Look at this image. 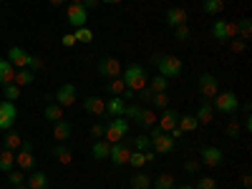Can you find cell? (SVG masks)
<instances>
[{"mask_svg": "<svg viewBox=\"0 0 252 189\" xmlns=\"http://www.w3.org/2000/svg\"><path fill=\"white\" fill-rule=\"evenodd\" d=\"M152 66H157V71H159V76H164V78H179L182 76V61L177 58V56H166V53H154L152 58Z\"/></svg>", "mask_w": 252, "mask_h": 189, "instance_id": "1", "label": "cell"}, {"mask_svg": "<svg viewBox=\"0 0 252 189\" xmlns=\"http://www.w3.org/2000/svg\"><path fill=\"white\" fill-rule=\"evenodd\" d=\"M121 81L126 83V89L129 91H141L144 86H146V71H144V66H139V63H129L124 71H121Z\"/></svg>", "mask_w": 252, "mask_h": 189, "instance_id": "2", "label": "cell"}, {"mask_svg": "<svg viewBox=\"0 0 252 189\" xmlns=\"http://www.w3.org/2000/svg\"><path fill=\"white\" fill-rule=\"evenodd\" d=\"M215 103H212V109L215 111H220V114H237V106H240V101H237V94H232V91H222V94H217L215 98H212Z\"/></svg>", "mask_w": 252, "mask_h": 189, "instance_id": "3", "label": "cell"}, {"mask_svg": "<svg viewBox=\"0 0 252 189\" xmlns=\"http://www.w3.org/2000/svg\"><path fill=\"white\" fill-rule=\"evenodd\" d=\"M126 134H129V121H126L124 116H119V119H111L106 124V134H103V139H106L109 144H119Z\"/></svg>", "mask_w": 252, "mask_h": 189, "instance_id": "4", "label": "cell"}, {"mask_svg": "<svg viewBox=\"0 0 252 189\" xmlns=\"http://www.w3.org/2000/svg\"><path fill=\"white\" fill-rule=\"evenodd\" d=\"M15 164L20 166V172H31L35 166V157H33V141L23 139V146L15 152Z\"/></svg>", "mask_w": 252, "mask_h": 189, "instance_id": "5", "label": "cell"}, {"mask_svg": "<svg viewBox=\"0 0 252 189\" xmlns=\"http://www.w3.org/2000/svg\"><path fill=\"white\" fill-rule=\"evenodd\" d=\"M217 94H220L217 76H212V73H202V76H199V96H202L204 101H212Z\"/></svg>", "mask_w": 252, "mask_h": 189, "instance_id": "6", "label": "cell"}, {"mask_svg": "<svg viewBox=\"0 0 252 189\" xmlns=\"http://www.w3.org/2000/svg\"><path fill=\"white\" fill-rule=\"evenodd\" d=\"M129 157H131V144H129V141L111 144L109 159H111V164H114V166H124V164H129Z\"/></svg>", "mask_w": 252, "mask_h": 189, "instance_id": "7", "label": "cell"}, {"mask_svg": "<svg viewBox=\"0 0 252 189\" xmlns=\"http://www.w3.org/2000/svg\"><path fill=\"white\" fill-rule=\"evenodd\" d=\"M212 35L220 40V43H227V40L237 38V23H229V20H217L212 26Z\"/></svg>", "mask_w": 252, "mask_h": 189, "instance_id": "8", "label": "cell"}, {"mask_svg": "<svg viewBox=\"0 0 252 189\" xmlns=\"http://www.w3.org/2000/svg\"><path fill=\"white\" fill-rule=\"evenodd\" d=\"M15 119H18V109H15V103H13V101H3V103H0V131L13 129Z\"/></svg>", "mask_w": 252, "mask_h": 189, "instance_id": "9", "label": "cell"}, {"mask_svg": "<svg viewBox=\"0 0 252 189\" xmlns=\"http://www.w3.org/2000/svg\"><path fill=\"white\" fill-rule=\"evenodd\" d=\"M96 71L101 73V76H106V78H119L121 76V63L116 61V58H101L98 63H96Z\"/></svg>", "mask_w": 252, "mask_h": 189, "instance_id": "10", "label": "cell"}, {"mask_svg": "<svg viewBox=\"0 0 252 189\" xmlns=\"http://www.w3.org/2000/svg\"><path fill=\"white\" fill-rule=\"evenodd\" d=\"M66 15H68V23H71L73 28L86 26V20H89V10L83 8L81 3H71V5H68V10H66Z\"/></svg>", "mask_w": 252, "mask_h": 189, "instance_id": "11", "label": "cell"}, {"mask_svg": "<svg viewBox=\"0 0 252 189\" xmlns=\"http://www.w3.org/2000/svg\"><path fill=\"white\" fill-rule=\"evenodd\" d=\"M76 86H73V83H66V86H61L58 91H56V103H58V106H63V109H66V106H73V103H76Z\"/></svg>", "mask_w": 252, "mask_h": 189, "instance_id": "12", "label": "cell"}, {"mask_svg": "<svg viewBox=\"0 0 252 189\" xmlns=\"http://www.w3.org/2000/svg\"><path fill=\"white\" fill-rule=\"evenodd\" d=\"M199 157H202V164H207V166H220L224 161V154H222V149H217V146H204Z\"/></svg>", "mask_w": 252, "mask_h": 189, "instance_id": "13", "label": "cell"}, {"mask_svg": "<svg viewBox=\"0 0 252 189\" xmlns=\"http://www.w3.org/2000/svg\"><path fill=\"white\" fill-rule=\"evenodd\" d=\"M8 61L13 63L15 68H28V63H31V53H28V51H23V48H18V46H13V48L8 51Z\"/></svg>", "mask_w": 252, "mask_h": 189, "instance_id": "14", "label": "cell"}, {"mask_svg": "<svg viewBox=\"0 0 252 189\" xmlns=\"http://www.w3.org/2000/svg\"><path fill=\"white\" fill-rule=\"evenodd\" d=\"M177 121H179V114H177L174 109H164L161 116H159V124H157V126H159L164 134H169L174 126H177Z\"/></svg>", "mask_w": 252, "mask_h": 189, "instance_id": "15", "label": "cell"}, {"mask_svg": "<svg viewBox=\"0 0 252 189\" xmlns=\"http://www.w3.org/2000/svg\"><path fill=\"white\" fill-rule=\"evenodd\" d=\"M83 109H86L89 114H94V116H103L106 114V101H101L98 96H86L83 98Z\"/></svg>", "mask_w": 252, "mask_h": 189, "instance_id": "16", "label": "cell"}, {"mask_svg": "<svg viewBox=\"0 0 252 189\" xmlns=\"http://www.w3.org/2000/svg\"><path fill=\"white\" fill-rule=\"evenodd\" d=\"M187 20H189V13H187L184 8H169V10H166V23H169L172 28L184 26Z\"/></svg>", "mask_w": 252, "mask_h": 189, "instance_id": "17", "label": "cell"}, {"mask_svg": "<svg viewBox=\"0 0 252 189\" xmlns=\"http://www.w3.org/2000/svg\"><path fill=\"white\" fill-rule=\"evenodd\" d=\"M124 109H126V101H124L121 96H111V98L106 101V116H111V119L124 116Z\"/></svg>", "mask_w": 252, "mask_h": 189, "instance_id": "18", "label": "cell"}, {"mask_svg": "<svg viewBox=\"0 0 252 189\" xmlns=\"http://www.w3.org/2000/svg\"><path fill=\"white\" fill-rule=\"evenodd\" d=\"M26 187L28 189H48V177L46 172H31L26 177Z\"/></svg>", "mask_w": 252, "mask_h": 189, "instance_id": "19", "label": "cell"}, {"mask_svg": "<svg viewBox=\"0 0 252 189\" xmlns=\"http://www.w3.org/2000/svg\"><path fill=\"white\" fill-rule=\"evenodd\" d=\"M109 152H111V144H109L106 139H94L91 154L96 157V161H103V159H109Z\"/></svg>", "mask_w": 252, "mask_h": 189, "instance_id": "20", "label": "cell"}, {"mask_svg": "<svg viewBox=\"0 0 252 189\" xmlns=\"http://www.w3.org/2000/svg\"><path fill=\"white\" fill-rule=\"evenodd\" d=\"M13 78H15V66H13L10 61L0 58V86H5V83H13Z\"/></svg>", "mask_w": 252, "mask_h": 189, "instance_id": "21", "label": "cell"}, {"mask_svg": "<svg viewBox=\"0 0 252 189\" xmlns=\"http://www.w3.org/2000/svg\"><path fill=\"white\" fill-rule=\"evenodd\" d=\"M53 136H56V141H68L71 139V124L66 119L56 121L53 124Z\"/></svg>", "mask_w": 252, "mask_h": 189, "instance_id": "22", "label": "cell"}, {"mask_svg": "<svg viewBox=\"0 0 252 189\" xmlns=\"http://www.w3.org/2000/svg\"><path fill=\"white\" fill-rule=\"evenodd\" d=\"M33 81H35V71H31V68H18L15 78H13V83H18L20 89L28 86V83H33Z\"/></svg>", "mask_w": 252, "mask_h": 189, "instance_id": "23", "label": "cell"}, {"mask_svg": "<svg viewBox=\"0 0 252 189\" xmlns=\"http://www.w3.org/2000/svg\"><path fill=\"white\" fill-rule=\"evenodd\" d=\"M199 124H209V121H212L215 119V109H212V103H209V101H204L202 103V106L197 109V116H194Z\"/></svg>", "mask_w": 252, "mask_h": 189, "instance_id": "24", "label": "cell"}, {"mask_svg": "<svg viewBox=\"0 0 252 189\" xmlns=\"http://www.w3.org/2000/svg\"><path fill=\"white\" fill-rule=\"evenodd\" d=\"M136 126H144V129H152V126H157V111H154V109H141V116H139Z\"/></svg>", "mask_w": 252, "mask_h": 189, "instance_id": "25", "label": "cell"}, {"mask_svg": "<svg viewBox=\"0 0 252 189\" xmlns=\"http://www.w3.org/2000/svg\"><path fill=\"white\" fill-rule=\"evenodd\" d=\"M131 189H152V174L136 172V174L131 177Z\"/></svg>", "mask_w": 252, "mask_h": 189, "instance_id": "26", "label": "cell"}, {"mask_svg": "<svg viewBox=\"0 0 252 189\" xmlns=\"http://www.w3.org/2000/svg\"><path fill=\"white\" fill-rule=\"evenodd\" d=\"M43 116H46L51 124H56V121H61V119H63V106H58L56 101H51L48 106L43 109Z\"/></svg>", "mask_w": 252, "mask_h": 189, "instance_id": "27", "label": "cell"}, {"mask_svg": "<svg viewBox=\"0 0 252 189\" xmlns=\"http://www.w3.org/2000/svg\"><path fill=\"white\" fill-rule=\"evenodd\" d=\"M15 166V152H10V149H3L0 152V172H10Z\"/></svg>", "mask_w": 252, "mask_h": 189, "instance_id": "28", "label": "cell"}, {"mask_svg": "<svg viewBox=\"0 0 252 189\" xmlns=\"http://www.w3.org/2000/svg\"><path fill=\"white\" fill-rule=\"evenodd\" d=\"M20 146H23V136H20L18 131H13V129H8V136H5V149L18 152Z\"/></svg>", "mask_w": 252, "mask_h": 189, "instance_id": "29", "label": "cell"}, {"mask_svg": "<svg viewBox=\"0 0 252 189\" xmlns=\"http://www.w3.org/2000/svg\"><path fill=\"white\" fill-rule=\"evenodd\" d=\"M106 91H109L111 96H124V94H126V83L121 81V76H119V78H109Z\"/></svg>", "mask_w": 252, "mask_h": 189, "instance_id": "30", "label": "cell"}, {"mask_svg": "<svg viewBox=\"0 0 252 189\" xmlns=\"http://www.w3.org/2000/svg\"><path fill=\"white\" fill-rule=\"evenodd\" d=\"M202 8H204V13H209V15H220V13L224 10V0H204Z\"/></svg>", "mask_w": 252, "mask_h": 189, "instance_id": "31", "label": "cell"}, {"mask_svg": "<svg viewBox=\"0 0 252 189\" xmlns=\"http://www.w3.org/2000/svg\"><path fill=\"white\" fill-rule=\"evenodd\" d=\"M53 157L61 164H71V149H68V146H63V144H56L53 146Z\"/></svg>", "mask_w": 252, "mask_h": 189, "instance_id": "32", "label": "cell"}, {"mask_svg": "<svg viewBox=\"0 0 252 189\" xmlns=\"http://www.w3.org/2000/svg\"><path fill=\"white\" fill-rule=\"evenodd\" d=\"M237 35H240L242 40H247V38L252 35V20H250V18H240V20H237Z\"/></svg>", "mask_w": 252, "mask_h": 189, "instance_id": "33", "label": "cell"}, {"mask_svg": "<svg viewBox=\"0 0 252 189\" xmlns=\"http://www.w3.org/2000/svg\"><path fill=\"white\" fill-rule=\"evenodd\" d=\"M73 35H76L78 43H94V31H91V28H86V26L76 28V31H73Z\"/></svg>", "mask_w": 252, "mask_h": 189, "instance_id": "34", "label": "cell"}, {"mask_svg": "<svg viewBox=\"0 0 252 189\" xmlns=\"http://www.w3.org/2000/svg\"><path fill=\"white\" fill-rule=\"evenodd\" d=\"M177 126H179L182 131H194L197 126H199V121H197L194 116H182V114H179V121H177Z\"/></svg>", "mask_w": 252, "mask_h": 189, "instance_id": "35", "label": "cell"}, {"mask_svg": "<svg viewBox=\"0 0 252 189\" xmlns=\"http://www.w3.org/2000/svg\"><path fill=\"white\" fill-rule=\"evenodd\" d=\"M149 89H152L154 94H166V89H169V78H164V76H154Z\"/></svg>", "mask_w": 252, "mask_h": 189, "instance_id": "36", "label": "cell"}, {"mask_svg": "<svg viewBox=\"0 0 252 189\" xmlns=\"http://www.w3.org/2000/svg\"><path fill=\"white\" fill-rule=\"evenodd\" d=\"M3 96H5V101H18L20 98V86H18V83H5V86H3Z\"/></svg>", "mask_w": 252, "mask_h": 189, "instance_id": "37", "label": "cell"}, {"mask_svg": "<svg viewBox=\"0 0 252 189\" xmlns=\"http://www.w3.org/2000/svg\"><path fill=\"white\" fill-rule=\"evenodd\" d=\"M152 106L159 109V111L169 109V96H166V94H154V96H152Z\"/></svg>", "mask_w": 252, "mask_h": 189, "instance_id": "38", "label": "cell"}, {"mask_svg": "<svg viewBox=\"0 0 252 189\" xmlns=\"http://www.w3.org/2000/svg\"><path fill=\"white\" fill-rule=\"evenodd\" d=\"M174 187H177V182H174L172 174H159L157 177V189H174Z\"/></svg>", "mask_w": 252, "mask_h": 189, "instance_id": "39", "label": "cell"}, {"mask_svg": "<svg viewBox=\"0 0 252 189\" xmlns=\"http://www.w3.org/2000/svg\"><path fill=\"white\" fill-rule=\"evenodd\" d=\"M129 164L134 166V169H141V166L146 164V154H144V152H136V149H131V157H129Z\"/></svg>", "mask_w": 252, "mask_h": 189, "instance_id": "40", "label": "cell"}, {"mask_svg": "<svg viewBox=\"0 0 252 189\" xmlns=\"http://www.w3.org/2000/svg\"><path fill=\"white\" fill-rule=\"evenodd\" d=\"M224 134H227V139H237V136L242 134V126L232 119V121H229V124L224 126Z\"/></svg>", "mask_w": 252, "mask_h": 189, "instance_id": "41", "label": "cell"}, {"mask_svg": "<svg viewBox=\"0 0 252 189\" xmlns=\"http://www.w3.org/2000/svg\"><path fill=\"white\" fill-rule=\"evenodd\" d=\"M134 149H136V152H146V149H152V139L146 136V134L136 136V139H134Z\"/></svg>", "mask_w": 252, "mask_h": 189, "instance_id": "42", "label": "cell"}, {"mask_svg": "<svg viewBox=\"0 0 252 189\" xmlns=\"http://www.w3.org/2000/svg\"><path fill=\"white\" fill-rule=\"evenodd\" d=\"M8 182H10V187H18V184H26V174L23 172H8Z\"/></svg>", "mask_w": 252, "mask_h": 189, "instance_id": "43", "label": "cell"}, {"mask_svg": "<svg viewBox=\"0 0 252 189\" xmlns=\"http://www.w3.org/2000/svg\"><path fill=\"white\" fill-rule=\"evenodd\" d=\"M194 189H217V182H215L212 177H199Z\"/></svg>", "mask_w": 252, "mask_h": 189, "instance_id": "44", "label": "cell"}, {"mask_svg": "<svg viewBox=\"0 0 252 189\" xmlns=\"http://www.w3.org/2000/svg\"><path fill=\"white\" fill-rule=\"evenodd\" d=\"M189 35H192V33H189L187 23H184V26H177V28H174V38L179 40V43H184V40H189Z\"/></svg>", "mask_w": 252, "mask_h": 189, "instance_id": "45", "label": "cell"}, {"mask_svg": "<svg viewBox=\"0 0 252 189\" xmlns=\"http://www.w3.org/2000/svg\"><path fill=\"white\" fill-rule=\"evenodd\" d=\"M103 134H106V126H103L101 121H96V124L91 126V136H94V139H103Z\"/></svg>", "mask_w": 252, "mask_h": 189, "instance_id": "46", "label": "cell"}, {"mask_svg": "<svg viewBox=\"0 0 252 189\" xmlns=\"http://www.w3.org/2000/svg\"><path fill=\"white\" fill-rule=\"evenodd\" d=\"M229 46H232L235 53H245V51H247V43H245L242 38H232V40H229Z\"/></svg>", "mask_w": 252, "mask_h": 189, "instance_id": "47", "label": "cell"}, {"mask_svg": "<svg viewBox=\"0 0 252 189\" xmlns=\"http://www.w3.org/2000/svg\"><path fill=\"white\" fill-rule=\"evenodd\" d=\"M78 43V40H76V35L73 33H66V35H61V46L63 48H73Z\"/></svg>", "mask_w": 252, "mask_h": 189, "instance_id": "48", "label": "cell"}, {"mask_svg": "<svg viewBox=\"0 0 252 189\" xmlns=\"http://www.w3.org/2000/svg\"><path fill=\"white\" fill-rule=\"evenodd\" d=\"M136 96H139V101H144V103H152V96H154V91H152L149 86H144L141 91H136Z\"/></svg>", "mask_w": 252, "mask_h": 189, "instance_id": "49", "label": "cell"}, {"mask_svg": "<svg viewBox=\"0 0 252 189\" xmlns=\"http://www.w3.org/2000/svg\"><path fill=\"white\" fill-rule=\"evenodd\" d=\"M184 169H187L189 174H194V172H199V161H192V159H189V161H184Z\"/></svg>", "mask_w": 252, "mask_h": 189, "instance_id": "50", "label": "cell"}, {"mask_svg": "<svg viewBox=\"0 0 252 189\" xmlns=\"http://www.w3.org/2000/svg\"><path fill=\"white\" fill-rule=\"evenodd\" d=\"M28 68H31V71H38V68H43V61H40V58H35V56H31V63H28Z\"/></svg>", "mask_w": 252, "mask_h": 189, "instance_id": "51", "label": "cell"}, {"mask_svg": "<svg viewBox=\"0 0 252 189\" xmlns=\"http://www.w3.org/2000/svg\"><path fill=\"white\" fill-rule=\"evenodd\" d=\"M98 3H101V0H81V5H83V8H86V10H91V8H96Z\"/></svg>", "mask_w": 252, "mask_h": 189, "instance_id": "52", "label": "cell"}, {"mask_svg": "<svg viewBox=\"0 0 252 189\" xmlns=\"http://www.w3.org/2000/svg\"><path fill=\"white\" fill-rule=\"evenodd\" d=\"M242 187H245V189L252 187V177H250V174H242Z\"/></svg>", "mask_w": 252, "mask_h": 189, "instance_id": "53", "label": "cell"}, {"mask_svg": "<svg viewBox=\"0 0 252 189\" xmlns=\"http://www.w3.org/2000/svg\"><path fill=\"white\" fill-rule=\"evenodd\" d=\"M242 129H245V131H252V119H250V116H245V124H242Z\"/></svg>", "mask_w": 252, "mask_h": 189, "instance_id": "54", "label": "cell"}, {"mask_svg": "<svg viewBox=\"0 0 252 189\" xmlns=\"http://www.w3.org/2000/svg\"><path fill=\"white\" fill-rule=\"evenodd\" d=\"M48 3H51V5H53V8H61V5H63V3H66V0H48Z\"/></svg>", "mask_w": 252, "mask_h": 189, "instance_id": "55", "label": "cell"}, {"mask_svg": "<svg viewBox=\"0 0 252 189\" xmlns=\"http://www.w3.org/2000/svg\"><path fill=\"white\" fill-rule=\"evenodd\" d=\"M101 3H111V5H116V3H121V0H101Z\"/></svg>", "mask_w": 252, "mask_h": 189, "instance_id": "56", "label": "cell"}, {"mask_svg": "<svg viewBox=\"0 0 252 189\" xmlns=\"http://www.w3.org/2000/svg\"><path fill=\"white\" fill-rule=\"evenodd\" d=\"M13 189H28L26 184H18V187H13Z\"/></svg>", "mask_w": 252, "mask_h": 189, "instance_id": "57", "label": "cell"}, {"mask_svg": "<svg viewBox=\"0 0 252 189\" xmlns=\"http://www.w3.org/2000/svg\"><path fill=\"white\" fill-rule=\"evenodd\" d=\"M174 189H194V187H174Z\"/></svg>", "mask_w": 252, "mask_h": 189, "instance_id": "58", "label": "cell"}, {"mask_svg": "<svg viewBox=\"0 0 252 189\" xmlns=\"http://www.w3.org/2000/svg\"><path fill=\"white\" fill-rule=\"evenodd\" d=\"M71 3H81V0H71Z\"/></svg>", "mask_w": 252, "mask_h": 189, "instance_id": "59", "label": "cell"}, {"mask_svg": "<svg viewBox=\"0 0 252 189\" xmlns=\"http://www.w3.org/2000/svg\"><path fill=\"white\" fill-rule=\"evenodd\" d=\"M224 3H232V0H224Z\"/></svg>", "mask_w": 252, "mask_h": 189, "instance_id": "60", "label": "cell"}, {"mask_svg": "<svg viewBox=\"0 0 252 189\" xmlns=\"http://www.w3.org/2000/svg\"><path fill=\"white\" fill-rule=\"evenodd\" d=\"M0 3H3V0H0Z\"/></svg>", "mask_w": 252, "mask_h": 189, "instance_id": "61", "label": "cell"}]
</instances>
